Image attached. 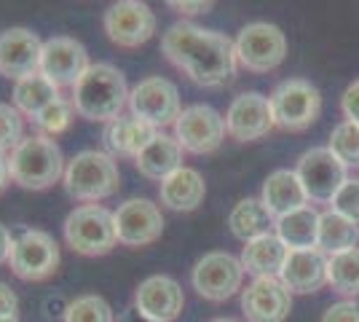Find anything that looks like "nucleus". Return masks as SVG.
Returning a JSON list of instances; mask_svg holds the SVG:
<instances>
[{
  "mask_svg": "<svg viewBox=\"0 0 359 322\" xmlns=\"http://www.w3.org/2000/svg\"><path fill=\"white\" fill-rule=\"evenodd\" d=\"M225 135V116H220L212 105L182 107L180 119L175 121V137L185 154H215L223 145Z\"/></svg>",
  "mask_w": 359,
  "mask_h": 322,
  "instance_id": "f8f14e48",
  "label": "nucleus"
},
{
  "mask_svg": "<svg viewBox=\"0 0 359 322\" xmlns=\"http://www.w3.org/2000/svg\"><path fill=\"white\" fill-rule=\"evenodd\" d=\"M14 245H16V236L11 234V229H6V226L0 223V266H3V263L11 261V253H14Z\"/></svg>",
  "mask_w": 359,
  "mask_h": 322,
  "instance_id": "ea45409f",
  "label": "nucleus"
},
{
  "mask_svg": "<svg viewBox=\"0 0 359 322\" xmlns=\"http://www.w3.org/2000/svg\"><path fill=\"white\" fill-rule=\"evenodd\" d=\"M228 226H231V234L247 245L257 236L271 234V226H276V220L260 199H241L228 215Z\"/></svg>",
  "mask_w": 359,
  "mask_h": 322,
  "instance_id": "a878e982",
  "label": "nucleus"
},
{
  "mask_svg": "<svg viewBox=\"0 0 359 322\" xmlns=\"http://www.w3.org/2000/svg\"><path fill=\"white\" fill-rule=\"evenodd\" d=\"M241 282H244V266L236 255L223 253V250H215L207 253L196 261L194 271H191V285L194 290L207 298V301H228L231 295H236L241 290Z\"/></svg>",
  "mask_w": 359,
  "mask_h": 322,
  "instance_id": "1a4fd4ad",
  "label": "nucleus"
},
{
  "mask_svg": "<svg viewBox=\"0 0 359 322\" xmlns=\"http://www.w3.org/2000/svg\"><path fill=\"white\" fill-rule=\"evenodd\" d=\"M322 322H359V304L357 301H338L325 311Z\"/></svg>",
  "mask_w": 359,
  "mask_h": 322,
  "instance_id": "c9c22d12",
  "label": "nucleus"
},
{
  "mask_svg": "<svg viewBox=\"0 0 359 322\" xmlns=\"http://www.w3.org/2000/svg\"><path fill=\"white\" fill-rule=\"evenodd\" d=\"M158 135L156 126H150L148 121L137 119L132 113H123L121 119L110 121L105 126V148L113 159H132L135 161L140 151L148 145L150 140Z\"/></svg>",
  "mask_w": 359,
  "mask_h": 322,
  "instance_id": "412c9836",
  "label": "nucleus"
},
{
  "mask_svg": "<svg viewBox=\"0 0 359 322\" xmlns=\"http://www.w3.org/2000/svg\"><path fill=\"white\" fill-rule=\"evenodd\" d=\"M19 317V295L11 290V285L0 282V320Z\"/></svg>",
  "mask_w": 359,
  "mask_h": 322,
  "instance_id": "e433bc0d",
  "label": "nucleus"
},
{
  "mask_svg": "<svg viewBox=\"0 0 359 322\" xmlns=\"http://www.w3.org/2000/svg\"><path fill=\"white\" fill-rule=\"evenodd\" d=\"M0 322H22L19 317H8V320H0Z\"/></svg>",
  "mask_w": 359,
  "mask_h": 322,
  "instance_id": "c03bdc74",
  "label": "nucleus"
},
{
  "mask_svg": "<svg viewBox=\"0 0 359 322\" xmlns=\"http://www.w3.org/2000/svg\"><path fill=\"white\" fill-rule=\"evenodd\" d=\"M327 263L330 258L319 250H290L285 261V269L279 279L287 285L290 293H316L327 285Z\"/></svg>",
  "mask_w": 359,
  "mask_h": 322,
  "instance_id": "aec40b11",
  "label": "nucleus"
},
{
  "mask_svg": "<svg viewBox=\"0 0 359 322\" xmlns=\"http://www.w3.org/2000/svg\"><path fill=\"white\" fill-rule=\"evenodd\" d=\"M341 107H344L346 121L359 123V81H354L348 89L344 92V100H341Z\"/></svg>",
  "mask_w": 359,
  "mask_h": 322,
  "instance_id": "4c0bfd02",
  "label": "nucleus"
},
{
  "mask_svg": "<svg viewBox=\"0 0 359 322\" xmlns=\"http://www.w3.org/2000/svg\"><path fill=\"white\" fill-rule=\"evenodd\" d=\"M25 140V116L8 102H0V154H11Z\"/></svg>",
  "mask_w": 359,
  "mask_h": 322,
  "instance_id": "72a5a7b5",
  "label": "nucleus"
},
{
  "mask_svg": "<svg viewBox=\"0 0 359 322\" xmlns=\"http://www.w3.org/2000/svg\"><path fill=\"white\" fill-rule=\"evenodd\" d=\"M273 123L285 132H303L322 113V94L311 81L287 78L269 97Z\"/></svg>",
  "mask_w": 359,
  "mask_h": 322,
  "instance_id": "423d86ee",
  "label": "nucleus"
},
{
  "mask_svg": "<svg viewBox=\"0 0 359 322\" xmlns=\"http://www.w3.org/2000/svg\"><path fill=\"white\" fill-rule=\"evenodd\" d=\"M207 196V183L198 169L182 167L175 175H169L158 185V199L166 210L175 213H194L196 207Z\"/></svg>",
  "mask_w": 359,
  "mask_h": 322,
  "instance_id": "b1692460",
  "label": "nucleus"
},
{
  "mask_svg": "<svg viewBox=\"0 0 359 322\" xmlns=\"http://www.w3.org/2000/svg\"><path fill=\"white\" fill-rule=\"evenodd\" d=\"M172 11H177V14H185V16H194V14H210L212 8H215V3H204V0H169L166 3Z\"/></svg>",
  "mask_w": 359,
  "mask_h": 322,
  "instance_id": "58836bf2",
  "label": "nucleus"
},
{
  "mask_svg": "<svg viewBox=\"0 0 359 322\" xmlns=\"http://www.w3.org/2000/svg\"><path fill=\"white\" fill-rule=\"evenodd\" d=\"M260 201L266 204V210L273 215V220L295 213L300 207H309V196L300 185L295 169H276L271 172L263 183V196Z\"/></svg>",
  "mask_w": 359,
  "mask_h": 322,
  "instance_id": "5701e85b",
  "label": "nucleus"
},
{
  "mask_svg": "<svg viewBox=\"0 0 359 322\" xmlns=\"http://www.w3.org/2000/svg\"><path fill=\"white\" fill-rule=\"evenodd\" d=\"M129 83L126 76L110 62H97L81 76V81L73 86L70 102L75 107V116L86 121L110 123L123 116L129 107Z\"/></svg>",
  "mask_w": 359,
  "mask_h": 322,
  "instance_id": "f03ea898",
  "label": "nucleus"
},
{
  "mask_svg": "<svg viewBox=\"0 0 359 322\" xmlns=\"http://www.w3.org/2000/svg\"><path fill=\"white\" fill-rule=\"evenodd\" d=\"M73 119H75V107H73V102H70V97H60V100H54L48 107H43V110L32 119V123L38 126V135L57 137V135L70 129Z\"/></svg>",
  "mask_w": 359,
  "mask_h": 322,
  "instance_id": "2f4dec72",
  "label": "nucleus"
},
{
  "mask_svg": "<svg viewBox=\"0 0 359 322\" xmlns=\"http://www.w3.org/2000/svg\"><path fill=\"white\" fill-rule=\"evenodd\" d=\"M43 41L27 27H8L0 32V76L8 81H22L41 70Z\"/></svg>",
  "mask_w": 359,
  "mask_h": 322,
  "instance_id": "f3484780",
  "label": "nucleus"
},
{
  "mask_svg": "<svg viewBox=\"0 0 359 322\" xmlns=\"http://www.w3.org/2000/svg\"><path fill=\"white\" fill-rule=\"evenodd\" d=\"M156 14L150 11L148 3L140 0H118L102 16L107 38L118 48H140L142 43H148L156 35Z\"/></svg>",
  "mask_w": 359,
  "mask_h": 322,
  "instance_id": "9b49d317",
  "label": "nucleus"
},
{
  "mask_svg": "<svg viewBox=\"0 0 359 322\" xmlns=\"http://www.w3.org/2000/svg\"><path fill=\"white\" fill-rule=\"evenodd\" d=\"M164 57L198 86L217 89L236 76V46L217 30H204L191 22H177L161 38Z\"/></svg>",
  "mask_w": 359,
  "mask_h": 322,
  "instance_id": "f257e3e1",
  "label": "nucleus"
},
{
  "mask_svg": "<svg viewBox=\"0 0 359 322\" xmlns=\"http://www.w3.org/2000/svg\"><path fill=\"white\" fill-rule=\"evenodd\" d=\"M118 322H156V320H150L148 314H142V311L132 304V307L123 309V311L118 314Z\"/></svg>",
  "mask_w": 359,
  "mask_h": 322,
  "instance_id": "a19ab883",
  "label": "nucleus"
},
{
  "mask_svg": "<svg viewBox=\"0 0 359 322\" xmlns=\"http://www.w3.org/2000/svg\"><path fill=\"white\" fill-rule=\"evenodd\" d=\"M332 154L344 161L346 167H359V123L341 121L332 135H330V145Z\"/></svg>",
  "mask_w": 359,
  "mask_h": 322,
  "instance_id": "473e14b6",
  "label": "nucleus"
},
{
  "mask_svg": "<svg viewBox=\"0 0 359 322\" xmlns=\"http://www.w3.org/2000/svg\"><path fill=\"white\" fill-rule=\"evenodd\" d=\"M60 92H62L60 86H54L46 76L35 73V76H27V78H22V81H16L11 100H14L16 110H19L25 119L32 121L43 107H48L54 100H60L62 97Z\"/></svg>",
  "mask_w": 359,
  "mask_h": 322,
  "instance_id": "c85d7f7f",
  "label": "nucleus"
},
{
  "mask_svg": "<svg viewBox=\"0 0 359 322\" xmlns=\"http://www.w3.org/2000/svg\"><path fill=\"white\" fill-rule=\"evenodd\" d=\"M129 113L161 132L164 126L177 121L182 113L177 86L161 76L142 78L129 92Z\"/></svg>",
  "mask_w": 359,
  "mask_h": 322,
  "instance_id": "9d476101",
  "label": "nucleus"
},
{
  "mask_svg": "<svg viewBox=\"0 0 359 322\" xmlns=\"http://www.w3.org/2000/svg\"><path fill=\"white\" fill-rule=\"evenodd\" d=\"M182 154H185V151H182V145L177 142L175 135L158 132V135L140 151V156L135 159V167L142 177L161 183L169 175H175L177 169H182Z\"/></svg>",
  "mask_w": 359,
  "mask_h": 322,
  "instance_id": "4be33fe9",
  "label": "nucleus"
},
{
  "mask_svg": "<svg viewBox=\"0 0 359 322\" xmlns=\"http://www.w3.org/2000/svg\"><path fill=\"white\" fill-rule=\"evenodd\" d=\"M287 255H290V250L285 242L276 234H266V236H257V239L244 245L239 261L244 266V274H252L255 279H260V276L282 274Z\"/></svg>",
  "mask_w": 359,
  "mask_h": 322,
  "instance_id": "393cba45",
  "label": "nucleus"
},
{
  "mask_svg": "<svg viewBox=\"0 0 359 322\" xmlns=\"http://www.w3.org/2000/svg\"><path fill=\"white\" fill-rule=\"evenodd\" d=\"M65 322H116V314L102 295L86 293L65 307Z\"/></svg>",
  "mask_w": 359,
  "mask_h": 322,
  "instance_id": "7c9ffc66",
  "label": "nucleus"
},
{
  "mask_svg": "<svg viewBox=\"0 0 359 322\" xmlns=\"http://www.w3.org/2000/svg\"><path fill=\"white\" fill-rule=\"evenodd\" d=\"M273 116H271L269 97L257 92L239 94L225 113V132L239 142H252V140L266 137L273 129Z\"/></svg>",
  "mask_w": 359,
  "mask_h": 322,
  "instance_id": "a211bd4d",
  "label": "nucleus"
},
{
  "mask_svg": "<svg viewBox=\"0 0 359 322\" xmlns=\"http://www.w3.org/2000/svg\"><path fill=\"white\" fill-rule=\"evenodd\" d=\"M116 215V236L123 247H148L161 239L164 234V215L161 207L150 199H126L118 204Z\"/></svg>",
  "mask_w": 359,
  "mask_h": 322,
  "instance_id": "2eb2a0df",
  "label": "nucleus"
},
{
  "mask_svg": "<svg viewBox=\"0 0 359 322\" xmlns=\"http://www.w3.org/2000/svg\"><path fill=\"white\" fill-rule=\"evenodd\" d=\"M241 311L247 322H285L292 311V293L279 276L252 279L241 290Z\"/></svg>",
  "mask_w": 359,
  "mask_h": 322,
  "instance_id": "dca6fc26",
  "label": "nucleus"
},
{
  "mask_svg": "<svg viewBox=\"0 0 359 322\" xmlns=\"http://www.w3.org/2000/svg\"><path fill=\"white\" fill-rule=\"evenodd\" d=\"M135 307L156 322H175L182 314L185 295L177 279L166 274H153L140 282L135 290Z\"/></svg>",
  "mask_w": 359,
  "mask_h": 322,
  "instance_id": "6ab92c4d",
  "label": "nucleus"
},
{
  "mask_svg": "<svg viewBox=\"0 0 359 322\" xmlns=\"http://www.w3.org/2000/svg\"><path fill=\"white\" fill-rule=\"evenodd\" d=\"M346 169L348 167L330 148H311L298 159L295 175L311 201H332L348 180Z\"/></svg>",
  "mask_w": 359,
  "mask_h": 322,
  "instance_id": "ddd939ff",
  "label": "nucleus"
},
{
  "mask_svg": "<svg viewBox=\"0 0 359 322\" xmlns=\"http://www.w3.org/2000/svg\"><path fill=\"white\" fill-rule=\"evenodd\" d=\"M330 204H332V210L338 215H344V217H348L351 223L359 226V180H351V177H348Z\"/></svg>",
  "mask_w": 359,
  "mask_h": 322,
  "instance_id": "f704fd0d",
  "label": "nucleus"
},
{
  "mask_svg": "<svg viewBox=\"0 0 359 322\" xmlns=\"http://www.w3.org/2000/svg\"><path fill=\"white\" fill-rule=\"evenodd\" d=\"M62 234L67 247H73L78 255L100 258L107 255L118 245L116 236V215L102 204H81L65 217Z\"/></svg>",
  "mask_w": 359,
  "mask_h": 322,
  "instance_id": "39448f33",
  "label": "nucleus"
},
{
  "mask_svg": "<svg viewBox=\"0 0 359 322\" xmlns=\"http://www.w3.org/2000/svg\"><path fill=\"white\" fill-rule=\"evenodd\" d=\"M67 161L54 137L30 135L8 154L11 183L27 191H46L65 177Z\"/></svg>",
  "mask_w": 359,
  "mask_h": 322,
  "instance_id": "7ed1b4c3",
  "label": "nucleus"
},
{
  "mask_svg": "<svg viewBox=\"0 0 359 322\" xmlns=\"http://www.w3.org/2000/svg\"><path fill=\"white\" fill-rule=\"evenodd\" d=\"M60 261V245L48 231L25 229L16 236L8 266L22 282H43L57 274Z\"/></svg>",
  "mask_w": 359,
  "mask_h": 322,
  "instance_id": "0eeeda50",
  "label": "nucleus"
},
{
  "mask_svg": "<svg viewBox=\"0 0 359 322\" xmlns=\"http://www.w3.org/2000/svg\"><path fill=\"white\" fill-rule=\"evenodd\" d=\"M91 67L89 51L83 48L81 41L70 35H54L43 41L41 48V76H46L54 86L60 89H73L81 81V76Z\"/></svg>",
  "mask_w": 359,
  "mask_h": 322,
  "instance_id": "4468645a",
  "label": "nucleus"
},
{
  "mask_svg": "<svg viewBox=\"0 0 359 322\" xmlns=\"http://www.w3.org/2000/svg\"><path fill=\"white\" fill-rule=\"evenodd\" d=\"M212 322H241V320H233V317H217V320H212Z\"/></svg>",
  "mask_w": 359,
  "mask_h": 322,
  "instance_id": "37998d69",
  "label": "nucleus"
},
{
  "mask_svg": "<svg viewBox=\"0 0 359 322\" xmlns=\"http://www.w3.org/2000/svg\"><path fill=\"white\" fill-rule=\"evenodd\" d=\"M233 46H236L239 65L247 67L250 73H271L287 57L285 32L269 22H252L247 27H241Z\"/></svg>",
  "mask_w": 359,
  "mask_h": 322,
  "instance_id": "6e6552de",
  "label": "nucleus"
},
{
  "mask_svg": "<svg viewBox=\"0 0 359 322\" xmlns=\"http://www.w3.org/2000/svg\"><path fill=\"white\" fill-rule=\"evenodd\" d=\"M62 185L70 199L81 204H100L118 194V161L105 151H81L67 161Z\"/></svg>",
  "mask_w": 359,
  "mask_h": 322,
  "instance_id": "20e7f679",
  "label": "nucleus"
},
{
  "mask_svg": "<svg viewBox=\"0 0 359 322\" xmlns=\"http://www.w3.org/2000/svg\"><path fill=\"white\" fill-rule=\"evenodd\" d=\"M359 245V226L351 223L348 217L338 215L335 210L319 215V239H316V247L332 258V255H341V253H348Z\"/></svg>",
  "mask_w": 359,
  "mask_h": 322,
  "instance_id": "bb28decb",
  "label": "nucleus"
},
{
  "mask_svg": "<svg viewBox=\"0 0 359 322\" xmlns=\"http://www.w3.org/2000/svg\"><path fill=\"white\" fill-rule=\"evenodd\" d=\"M327 282L341 295H359V247L330 258Z\"/></svg>",
  "mask_w": 359,
  "mask_h": 322,
  "instance_id": "c756f323",
  "label": "nucleus"
},
{
  "mask_svg": "<svg viewBox=\"0 0 359 322\" xmlns=\"http://www.w3.org/2000/svg\"><path fill=\"white\" fill-rule=\"evenodd\" d=\"M11 183V172H8V156L0 154V194L6 191V185Z\"/></svg>",
  "mask_w": 359,
  "mask_h": 322,
  "instance_id": "79ce46f5",
  "label": "nucleus"
},
{
  "mask_svg": "<svg viewBox=\"0 0 359 322\" xmlns=\"http://www.w3.org/2000/svg\"><path fill=\"white\" fill-rule=\"evenodd\" d=\"M276 236L287 250H311L319 239V213L314 207H300L276 220Z\"/></svg>",
  "mask_w": 359,
  "mask_h": 322,
  "instance_id": "cd10ccee",
  "label": "nucleus"
}]
</instances>
